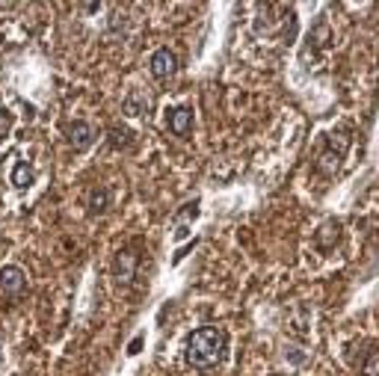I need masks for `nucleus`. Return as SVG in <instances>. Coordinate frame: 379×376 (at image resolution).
I'll list each match as a JSON object with an SVG mask.
<instances>
[{
	"instance_id": "nucleus-8",
	"label": "nucleus",
	"mask_w": 379,
	"mask_h": 376,
	"mask_svg": "<svg viewBox=\"0 0 379 376\" xmlns=\"http://www.w3.org/2000/svg\"><path fill=\"white\" fill-rule=\"evenodd\" d=\"M166 122H169V131H172L175 136H187L190 128H193V110H190V107H178V110L169 113Z\"/></svg>"
},
{
	"instance_id": "nucleus-4",
	"label": "nucleus",
	"mask_w": 379,
	"mask_h": 376,
	"mask_svg": "<svg viewBox=\"0 0 379 376\" xmlns=\"http://www.w3.org/2000/svg\"><path fill=\"white\" fill-rule=\"evenodd\" d=\"M66 140L74 151H86L95 143V128L89 122H81V118H77V122L66 125Z\"/></svg>"
},
{
	"instance_id": "nucleus-3",
	"label": "nucleus",
	"mask_w": 379,
	"mask_h": 376,
	"mask_svg": "<svg viewBox=\"0 0 379 376\" xmlns=\"http://www.w3.org/2000/svg\"><path fill=\"white\" fill-rule=\"evenodd\" d=\"M136 267H139V252H136V246H125V249L116 252L113 273H116V279L122 282V285H131V282H133Z\"/></svg>"
},
{
	"instance_id": "nucleus-6",
	"label": "nucleus",
	"mask_w": 379,
	"mask_h": 376,
	"mask_svg": "<svg viewBox=\"0 0 379 376\" xmlns=\"http://www.w3.org/2000/svg\"><path fill=\"white\" fill-rule=\"evenodd\" d=\"M24 285H27L24 270H18V267H4V270H0V293L18 296L24 290Z\"/></svg>"
},
{
	"instance_id": "nucleus-15",
	"label": "nucleus",
	"mask_w": 379,
	"mask_h": 376,
	"mask_svg": "<svg viewBox=\"0 0 379 376\" xmlns=\"http://www.w3.org/2000/svg\"><path fill=\"white\" fill-rule=\"evenodd\" d=\"M139 344H143V338H136V341L131 344V350H128V352H131V355H133V352H139Z\"/></svg>"
},
{
	"instance_id": "nucleus-12",
	"label": "nucleus",
	"mask_w": 379,
	"mask_h": 376,
	"mask_svg": "<svg viewBox=\"0 0 379 376\" xmlns=\"http://www.w3.org/2000/svg\"><path fill=\"white\" fill-rule=\"evenodd\" d=\"M110 146L118 151V148H131L133 146V133L128 128H110Z\"/></svg>"
},
{
	"instance_id": "nucleus-11",
	"label": "nucleus",
	"mask_w": 379,
	"mask_h": 376,
	"mask_svg": "<svg viewBox=\"0 0 379 376\" xmlns=\"http://www.w3.org/2000/svg\"><path fill=\"white\" fill-rule=\"evenodd\" d=\"M33 178H36V172H33L27 163H18V166L12 169V184H15L18 190H27V187L33 184Z\"/></svg>"
},
{
	"instance_id": "nucleus-7",
	"label": "nucleus",
	"mask_w": 379,
	"mask_h": 376,
	"mask_svg": "<svg viewBox=\"0 0 379 376\" xmlns=\"http://www.w3.org/2000/svg\"><path fill=\"white\" fill-rule=\"evenodd\" d=\"M110 205H113V190H110L107 184L92 187V190H89V195H86V208H89V213H92V216L107 213V210H110Z\"/></svg>"
},
{
	"instance_id": "nucleus-13",
	"label": "nucleus",
	"mask_w": 379,
	"mask_h": 376,
	"mask_svg": "<svg viewBox=\"0 0 379 376\" xmlns=\"http://www.w3.org/2000/svg\"><path fill=\"white\" fill-rule=\"evenodd\" d=\"M311 39H314V42L320 45V48H329V42H332V30H329V24L320 21V24H317V27L311 30Z\"/></svg>"
},
{
	"instance_id": "nucleus-2",
	"label": "nucleus",
	"mask_w": 379,
	"mask_h": 376,
	"mask_svg": "<svg viewBox=\"0 0 379 376\" xmlns=\"http://www.w3.org/2000/svg\"><path fill=\"white\" fill-rule=\"evenodd\" d=\"M347 148H350V133H347V131L329 133V140H326L323 151L317 154V172H320L323 178L335 175V172H338V166H341V161H344Z\"/></svg>"
},
{
	"instance_id": "nucleus-5",
	"label": "nucleus",
	"mask_w": 379,
	"mask_h": 376,
	"mask_svg": "<svg viewBox=\"0 0 379 376\" xmlns=\"http://www.w3.org/2000/svg\"><path fill=\"white\" fill-rule=\"evenodd\" d=\"M148 68H151V77H157V81H169V77L175 74V68H178V59L169 48H161V51L151 54Z\"/></svg>"
},
{
	"instance_id": "nucleus-14",
	"label": "nucleus",
	"mask_w": 379,
	"mask_h": 376,
	"mask_svg": "<svg viewBox=\"0 0 379 376\" xmlns=\"http://www.w3.org/2000/svg\"><path fill=\"white\" fill-rule=\"evenodd\" d=\"M12 125H15V116H12L9 110H0V140H6L9 131H12Z\"/></svg>"
},
{
	"instance_id": "nucleus-1",
	"label": "nucleus",
	"mask_w": 379,
	"mask_h": 376,
	"mask_svg": "<svg viewBox=\"0 0 379 376\" xmlns=\"http://www.w3.org/2000/svg\"><path fill=\"white\" fill-rule=\"evenodd\" d=\"M228 347V335L216 326H205V329H196L190 338H187V362L198 370H208L216 367L223 362Z\"/></svg>"
},
{
	"instance_id": "nucleus-10",
	"label": "nucleus",
	"mask_w": 379,
	"mask_h": 376,
	"mask_svg": "<svg viewBox=\"0 0 379 376\" xmlns=\"http://www.w3.org/2000/svg\"><path fill=\"white\" fill-rule=\"evenodd\" d=\"M148 110V98L143 95V92H131L128 98H125V113L128 116H143Z\"/></svg>"
},
{
	"instance_id": "nucleus-9",
	"label": "nucleus",
	"mask_w": 379,
	"mask_h": 376,
	"mask_svg": "<svg viewBox=\"0 0 379 376\" xmlns=\"http://www.w3.org/2000/svg\"><path fill=\"white\" fill-rule=\"evenodd\" d=\"M338 223H326L320 231L314 234V243H317V249H323V252H329L332 246H335V240H338Z\"/></svg>"
}]
</instances>
